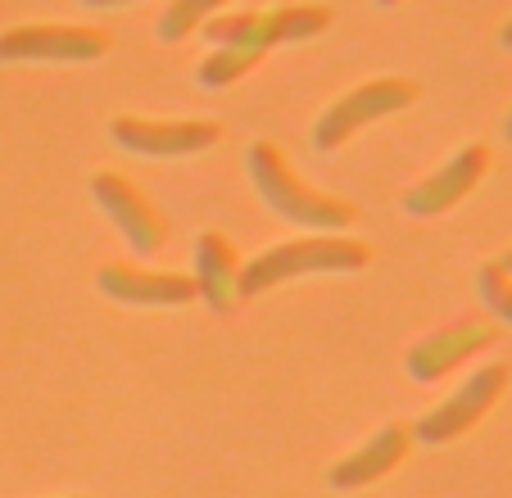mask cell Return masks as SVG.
Returning a JSON list of instances; mask_svg holds the SVG:
<instances>
[{"label": "cell", "instance_id": "cell-1", "mask_svg": "<svg viewBox=\"0 0 512 498\" xmlns=\"http://www.w3.org/2000/svg\"><path fill=\"white\" fill-rule=\"evenodd\" d=\"M245 168H250V182H254V191H259V200L268 204L277 218L295 222V227L318 231V236H340L345 227L358 222L354 204L318 195L313 186H304L300 177L290 173V163L281 159V150L272 141H254L250 150H245Z\"/></svg>", "mask_w": 512, "mask_h": 498}, {"label": "cell", "instance_id": "cell-2", "mask_svg": "<svg viewBox=\"0 0 512 498\" xmlns=\"http://www.w3.org/2000/svg\"><path fill=\"white\" fill-rule=\"evenodd\" d=\"M368 268V245H358L349 236H304L286 240V245L263 249L250 268H241V299H259L277 290L281 281L295 277H318V272H358Z\"/></svg>", "mask_w": 512, "mask_h": 498}, {"label": "cell", "instance_id": "cell-3", "mask_svg": "<svg viewBox=\"0 0 512 498\" xmlns=\"http://www.w3.org/2000/svg\"><path fill=\"white\" fill-rule=\"evenodd\" d=\"M331 28L327 5H272V10L254 14H218L204 23V37L213 46H250V50H272L286 41H309Z\"/></svg>", "mask_w": 512, "mask_h": 498}, {"label": "cell", "instance_id": "cell-4", "mask_svg": "<svg viewBox=\"0 0 512 498\" xmlns=\"http://www.w3.org/2000/svg\"><path fill=\"white\" fill-rule=\"evenodd\" d=\"M413 100H417V82H408V77H377V82H363V87L345 91V96L331 100V105L318 114V123H313V145H318L322 154L340 150L354 132H363V127L377 123V118L399 114V109H408Z\"/></svg>", "mask_w": 512, "mask_h": 498}, {"label": "cell", "instance_id": "cell-5", "mask_svg": "<svg viewBox=\"0 0 512 498\" xmlns=\"http://www.w3.org/2000/svg\"><path fill=\"white\" fill-rule=\"evenodd\" d=\"M109 32L73 23H23L0 32V64H96L109 55Z\"/></svg>", "mask_w": 512, "mask_h": 498}, {"label": "cell", "instance_id": "cell-6", "mask_svg": "<svg viewBox=\"0 0 512 498\" xmlns=\"http://www.w3.org/2000/svg\"><path fill=\"white\" fill-rule=\"evenodd\" d=\"M503 385H508V367H503V363L481 367V372L467 376V381L458 385L449 399H440L431 412H422V417H417L408 431H413V440H422V444H449V440H458V435H467L485 417V412L499 403Z\"/></svg>", "mask_w": 512, "mask_h": 498}, {"label": "cell", "instance_id": "cell-7", "mask_svg": "<svg viewBox=\"0 0 512 498\" xmlns=\"http://www.w3.org/2000/svg\"><path fill=\"white\" fill-rule=\"evenodd\" d=\"M114 145L127 154H145V159H186L209 145H218L223 127L209 118H186V123H159V118H114L109 123Z\"/></svg>", "mask_w": 512, "mask_h": 498}, {"label": "cell", "instance_id": "cell-8", "mask_svg": "<svg viewBox=\"0 0 512 498\" xmlns=\"http://www.w3.org/2000/svg\"><path fill=\"white\" fill-rule=\"evenodd\" d=\"M91 195H96V204L114 218V227L123 231V240L141 259H150V254H159V249L168 245V227H164V218H159V209L145 200L127 177L96 173L91 177Z\"/></svg>", "mask_w": 512, "mask_h": 498}, {"label": "cell", "instance_id": "cell-9", "mask_svg": "<svg viewBox=\"0 0 512 498\" xmlns=\"http://www.w3.org/2000/svg\"><path fill=\"white\" fill-rule=\"evenodd\" d=\"M485 168H490V150L485 145H463L440 173H431L426 182H417L404 195V213H413V218H440V213L463 204L481 186Z\"/></svg>", "mask_w": 512, "mask_h": 498}, {"label": "cell", "instance_id": "cell-10", "mask_svg": "<svg viewBox=\"0 0 512 498\" xmlns=\"http://www.w3.org/2000/svg\"><path fill=\"white\" fill-rule=\"evenodd\" d=\"M485 345H494V322H485V317H467V322L445 326V331L417 340V345L408 349L404 367L417 385H431V381H440V376L454 372L458 363H467V358Z\"/></svg>", "mask_w": 512, "mask_h": 498}, {"label": "cell", "instance_id": "cell-11", "mask_svg": "<svg viewBox=\"0 0 512 498\" xmlns=\"http://www.w3.org/2000/svg\"><path fill=\"white\" fill-rule=\"evenodd\" d=\"M96 286L118 304H159V308L191 304L200 295L195 277H186V272H150V268H127V263H105Z\"/></svg>", "mask_w": 512, "mask_h": 498}, {"label": "cell", "instance_id": "cell-12", "mask_svg": "<svg viewBox=\"0 0 512 498\" xmlns=\"http://www.w3.org/2000/svg\"><path fill=\"white\" fill-rule=\"evenodd\" d=\"M408 449H413V431H408L404 422H390L386 431H377L363 449H354L349 458H340L336 467L327 471L331 489L349 494V489H363V485H372V480L390 476V471L408 458Z\"/></svg>", "mask_w": 512, "mask_h": 498}, {"label": "cell", "instance_id": "cell-13", "mask_svg": "<svg viewBox=\"0 0 512 498\" xmlns=\"http://www.w3.org/2000/svg\"><path fill=\"white\" fill-rule=\"evenodd\" d=\"M195 290L213 313H236L241 304V263L223 231H204L195 240Z\"/></svg>", "mask_w": 512, "mask_h": 498}, {"label": "cell", "instance_id": "cell-14", "mask_svg": "<svg viewBox=\"0 0 512 498\" xmlns=\"http://www.w3.org/2000/svg\"><path fill=\"white\" fill-rule=\"evenodd\" d=\"M259 59H263V50H250V46H213L200 64V87H209V91L232 87Z\"/></svg>", "mask_w": 512, "mask_h": 498}, {"label": "cell", "instance_id": "cell-15", "mask_svg": "<svg viewBox=\"0 0 512 498\" xmlns=\"http://www.w3.org/2000/svg\"><path fill=\"white\" fill-rule=\"evenodd\" d=\"M227 0H168V10L159 14V37L164 41H186L195 28L218 19Z\"/></svg>", "mask_w": 512, "mask_h": 498}, {"label": "cell", "instance_id": "cell-16", "mask_svg": "<svg viewBox=\"0 0 512 498\" xmlns=\"http://www.w3.org/2000/svg\"><path fill=\"white\" fill-rule=\"evenodd\" d=\"M476 290H481L485 308H490L499 322L512 326V272H503L499 263H485V268L476 272Z\"/></svg>", "mask_w": 512, "mask_h": 498}, {"label": "cell", "instance_id": "cell-17", "mask_svg": "<svg viewBox=\"0 0 512 498\" xmlns=\"http://www.w3.org/2000/svg\"><path fill=\"white\" fill-rule=\"evenodd\" d=\"M82 5H91V10H114V5H132V0H82Z\"/></svg>", "mask_w": 512, "mask_h": 498}, {"label": "cell", "instance_id": "cell-18", "mask_svg": "<svg viewBox=\"0 0 512 498\" xmlns=\"http://www.w3.org/2000/svg\"><path fill=\"white\" fill-rule=\"evenodd\" d=\"M499 46H503V50H512V19L499 28Z\"/></svg>", "mask_w": 512, "mask_h": 498}, {"label": "cell", "instance_id": "cell-19", "mask_svg": "<svg viewBox=\"0 0 512 498\" xmlns=\"http://www.w3.org/2000/svg\"><path fill=\"white\" fill-rule=\"evenodd\" d=\"M494 263H499L503 272H512V249H508V254H499V259H494Z\"/></svg>", "mask_w": 512, "mask_h": 498}, {"label": "cell", "instance_id": "cell-20", "mask_svg": "<svg viewBox=\"0 0 512 498\" xmlns=\"http://www.w3.org/2000/svg\"><path fill=\"white\" fill-rule=\"evenodd\" d=\"M503 136L512 141V109H508V118H503Z\"/></svg>", "mask_w": 512, "mask_h": 498}, {"label": "cell", "instance_id": "cell-21", "mask_svg": "<svg viewBox=\"0 0 512 498\" xmlns=\"http://www.w3.org/2000/svg\"><path fill=\"white\" fill-rule=\"evenodd\" d=\"M377 5H399V0H377Z\"/></svg>", "mask_w": 512, "mask_h": 498}]
</instances>
